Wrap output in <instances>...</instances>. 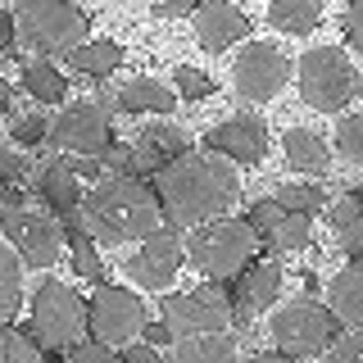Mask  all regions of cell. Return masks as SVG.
Wrapping results in <instances>:
<instances>
[{
  "instance_id": "obj_1",
  "label": "cell",
  "mask_w": 363,
  "mask_h": 363,
  "mask_svg": "<svg viewBox=\"0 0 363 363\" xmlns=\"http://www.w3.org/2000/svg\"><path fill=\"white\" fill-rule=\"evenodd\" d=\"M236 191H241V177H236L232 159L213 150H186L182 159L155 173V196L164 204V218L182 227L218 218L236 200Z\"/></svg>"
},
{
  "instance_id": "obj_2",
  "label": "cell",
  "mask_w": 363,
  "mask_h": 363,
  "mask_svg": "<svg viewBox=\"0 0 363 363\" xmlns=\"http://www.w3.org/2000/svg\"><path fill=\"white\" fill-rule=\"evenodd\" d=\"M77 223H82L96 241H105V245L145 241L150 232L164 227V204H159V196H155V182H141V177H105L82 200Z\"/></svg>"
},
{
  "instance_id": "obj_3",
  "label": "cell",
  "mask_w": 363,
  "mask_h": 363,
  "mask_svg": "<svg viewBox=\"0 0 363 363\" xmlns=\"http://www.w3.org/2000/svg\"><path fill=\"white\" fill-rule=\"evenodd\" d=\"M255 250H259V232L250 227V218H218L196 227L186 255L209 281H236L255 264Z\"/></svg>"
},
{
  "instance_id": "obj_4",
  "label": "cell",
  "mask_w": 363,
  "mask_h": 363,
  "mask_svg": "<svg viewBox=\"0 0 363 363\" xmlns=\"http://www.w3.org/2000/svg\"><path fill=\"white\" fill-rule=\"evenodd\" d=\"M14 23H18V37L45 60H55V55L68 60L77 45H86V28H91V18L73 0H18Z\"/></svg>"
},
{
  "instance_id": "obj_5",
  "label": "cell",
  "mask_w": 363,
  "mask_h": 363,
  "mask_svg": "<svg viewBox=\"0 0 363 363\" xmlns=\"http://www.w3.org/2000/svg\"><path fill=\"white\" fill-rule=\"evenodd\" d=\"M45 354H68L86 332V300L64 281H41L32 295V313L23 327Z\"/></svg>"
},
{
  "instance_id": "obj_6",
  "label": "cell",
  "mask_w": 363,
  "mask_h": 363,
  "mask_svg": "<svg viewBox=\"0 0 363 363\" xmlns=\"http://www.w3.org/2000/svg\"><path fill=\"white\" fill-rule=\"evenodd\" d=\"M0 232H5V241L18 250V259L28 268H50L64 255L60 223L32 209L18 186H0Z\"/></svg>"
},
{
  "instance_id": "obj_7",
  "label": "cell",
  "mask_w": 363,
  "mask_h": 363,
  "mask_svg": "<svg viewBox=\"0 0 363 363\" xmlns=\"http://www.w3.org/2000/svg\"><path fill=\"white\" fill-rule=\"evenodd\" d=\"M300 77V96L313 109H345L359 96V68L340 45H313L295 68Z\"/></svg>"
},
{
  "instance_id": "obj_8",
  "label": "cell",
  "mask_w": 363,
  "mask_h": 363,
  "mask_svg": "<svg viewBox=\"0 0 363 363\" xmlns=\"http://www.w3.org/2000/svg\"><path fill=\"white\" fill-rule=\"evenodd\" d=\"M336 336H340V318L332 309H323L318 300H291L286 309L272 313V340L291 359L323 354V350L336 345Z\"/></svg>"
},
{
  "instance_id": "obj_9",
  "label": "cell",
  "mask_w": 363,
  "mask_h": 363,
  "mask_svg": "<svg viewBox=\"0 0 363 363\" xmlns=\"http://www.w3.org/2000/svg\"><path fill=\"white\" fill-rule=\"evenodd\" d=\"M141 327H145L141 295L100 281V291L86 300V332H91V340L123 350V345H132V340L141 336Z\"/></svg>"
},
{
  "instance_id": "obj_10",
  "label": "cell",
  "mask_w": 363,
  "mask_h": 363,
  "mask_svg": "<svg viewBox=\"0 0 363 363\" xmlns=\"http://www.w3.org/2000/svg\"><path fill=\"white\" fill-rule=\"evenodd\" d=\"M45 141L64 155H86V159H105L113 150V123H109V105L100 100H77L68 105L60 118L50 123Z\"/></svg>"
},
{
  "instance_id": "obj_11",
  "label": "cell",
  "mask_w": 363,
  "mask_h": 363,
  "mask_svg": "<svg viewBox=\"0 0 363 363\" xmlns=\"http://www.w3.org/2000/svg\"><path fill=\"white\" fill-rule=\"evenodd\" d=\"M164 323L173 327V336H200V332H227L232 327V295H223L213 281L182 291V295H164Z\"/></svg>"
},
{
  "instance_id": "obj_12",
  "label": "cell",
  "mask_w": 363,
  "mask_h": 363,
  "mask_svg": "<svg viewBox=\"0 0 363 363\" xmlns=\"http://www.w3.org/2000/svg\"><path fill=\"white\" fill-rule=\"evenodd\" d=\"M291 77V64L286 55L277 50L272 41H250L241 55H236V68H232V82H236V96L250 100V105H264L272 100Z\"/></svg>"
},
{
  "instance_id": "obj_13",
  "label": "cell",
  "mask_w": 363,
  "mask_h": 363,
  "mask_svg": "<svg viewBox=\"0 0 363 363\" xmlns=\"http://www.w3.org/2000/svg\"><path fill=\"white\" fill-rule=\"evenodd\" d=\"M177 268H182V241H177V232H168V227L150 232L141 245H136V255H128V277L136 286H145V291L173 286Z\"/></svg>"
},
{
  "instance_id": "obj_14",
  "label": "cell",
  "mask_w": 363,
  "mask_h": 363,
  "mask_svg": "<svg viewBox=\"0 0 363 363\" xmlns=\"http://www.w3.org/2000/svg\"><path fill=\"white\" fill-rule=\"evenodd\" d=\"M204 145L213 155L232 159V164H259L268 155V128L255 113H236V118H227V123L204 132Z\"/></svg>"
},
{
  "instance_id": "obj_15",
  "label": "cell",
  "mask_w": 363,
  "mask_h": 363,
  "mask_svg": "<svg viewBox=\"0 0 363 363\" xmlns=\"http://www.w3.org/2000/svg\"><path fill=\"white\" fill-rule=\"evenodd\" d=\"M191 150V136L177 123H150L136 132V141L128 145L132 155V177H155L159 168H168L173 159H182Z\"/></svg>"
},
{
  "instance_id": "obj_16",
  "label": "cell",
  "mask_w": 363,
  "mask_h": 363,
  "mask_svg": "<svg viewBox=\"0 0 363 363\" xmlns=\"http://www.w3.org/2000/svg\"><path fill=\"white\" fill-rule=\"evenodd\" d=\"M250 227H255L259 236L268 241V250H277V255H286V250H300L309 241V213H291L281 209L277 200H259L255 209L245 213Z\"/></svg>"
},
{
  "instance_id": "obj_17",
  "label": "cell",
  "mask_w": 363,
  "mask_h": 363,
  "mask_svg": "<svg viewBox=\"0 0 363 363\" xmlns=\"http://www.w3.org/2000/svg\"><path fill=\"white\" fill-rule=\"evenodd\" d=\"M241 37H250V18L232 5V0H204L196 9V41L209 55L232 50Z\"/></svg>"
},
{
  "instance_id": "obj_18",
  "label": "cell",
  "mask_w": 363,
  "mask_h": 363,
  "mask_svg": "<svg viewBox=\"0 0 363 363\" xmlns=\"http://www.w3.org/2000/svg\"><path fill=\"white\" fill-rule=\"evenodd\" d=\"M277 291H281V268L272 264V259H255V264L232 281V309H236V318H250V313L268 309V304L277 300Z\"/></svg>"
},
{
  "instance_id": "obj_19",
  "label": "cell",
  "mask_w": 363,
  "mask_h": 363,
  "mask_svg": "<svg viewBox=\"0 0 363 363\" xmlns=\"http://www.w3.org/2000/svg\"><path fill=\"white\" fill-rule=\"evenodd\" d=\"M37 191H41V200L50 204V213L55 218H77L82 213V177L68 168V159H60V164H50L45 173L37 177Z\"/></svg>"
},
{
  "instance_id": "obj_20",
  "label": "cell",
  "mask_w": 363,
  "mask_h": 363,
  "mask_svg": "<svg viewBox=\"0 0 363 363\" xmlns=\"http://www.w3.org/2000/svg\"><path fill=\"white\" fill-rule=\"evenodd\" d=\"M118 113H173L177 109V91L155 82V77H132L128 86L113 96Z\"/></svg>"
},
{
  "instance_id": "obj_21",
  "label": "cell",
  "mask_w": 363,
  "mask_h": 363,
  "mask_svg": "<svg viewBox=\"0 0 363 363\" xmlns=\"http://www.w3.org/2000/svg\"><path fill=\"white\" fill-rule=\"evenodd\" d=\"M327 300H332V313L350 327H363V259H350L345 268L332 277L327 286Z\"/></svg>"
},
{
  "instance_id": "obj_22",
  "label": "cell",
  "mask_w": 363,
  "mask_h": 363,
  "mask_svg": "<svg viewBox=\"0 0 363 363\" xmlns=\"http://www.w3.org/2000/svg\"><path fill=\"white\" fill-rule=\"evenodd\" d=\"M173 363H236V336L232 332H200L173 340Z\"/></svg>"
},
{
  "instance_id": "obj_23",
  "label": "cell",
  "mask_w": 363,
  "mask_h": 363,
  "mask_svg": "<svg viewBox=\"0 0 363 363\" xmlns=\"http://www.w3.org/2000/svg\"><path fill=\"white\" fill-rule=\"evenodd\" d=\"M281 155H286V164L295 173H323L327 168V141L309 128H291L281 136Z\"/></svg>"
},
{
  "instance_id": "obj_24",
  "label": "cell",
  "mask_w": 363,
  "mask_h": 363,
  "mask_svg": "<svg viewBox=\"0 0 363 363\" xmlns=\"http://www.w3.org/2000/svg\"><path fill=\"white\" fill-rule=\"evenodd\" d=\"M64 241H68V259H73V272L77 277H86V281H105V264H100V255H96V236L86 232L77 218H64Z\"/></svg>"
},
{
  "instance_id": "obj_25",
  "label": "cell",
  "mask_w": 363,
  "mask_h": 363,
  "mask_svg": "<svg viewBox=\"0 0 363 363\" xmlns=\"http://www.w3.org/2000/svg\"><path fill=\"white\" fill-rule=\"evenodd\" d=\"M268 23L277 32H291V37H309L318 23H323V5L318 0H272Z\"/></svg>"
},
{
  "instance_id": "obj_26",
  "label": "cell",
  "mask_w": 363,
  "mask_h": 363,
  "mask_svg": "<svg viewBox=\"0 0 363 363\" xmlns=\"http://www.w3.org/2000/svg\"><path fill=\"white\" fill-rule=\"evenodd\" d=\"M332 227L350 259H363V196H340L332 204Z\"/></svg>"
},
{
  "instance_id": "obj_27",
  "label": "cell",
  "mask_w": 363,
  "mask_h": 363,
  "mask_svg": "<svg viewBox=\"0 0 363 363\" xmlns=\"http://www.w3.org/2000/svg\"><path fill=\"white\" fill-rule=\"evenodd\" d=\"M23 91L32 100H41V105H60L68 96V82L50 60H32V64H23Z\"/></svg>"
},
{
  "instance_id": "obj_28",
  "label": "cell",
  "mask_w": 363,
  "mask_h": 363,
  "mask_svg": "<svg viewBox=\"0 0 363 363\" xmlns=\"http://www.w3.org/2000/svg\"><path fill=\"white\" fill-rule=\"evenodd\" d=\"M68 64L77 68L82 77H109L113 68L123 64V45L118 41H86V45H77L73 55H68Z\"/></svg>"
},
{
  "instance_id": "obj_29",
  "label": "cell",
  "mask_w": 363,
  "mask_h": 363,
  "mask_svg": "<svg viewBox=\"0 0 363 363\" xmlns=\"http://www.w3.org/2000/svg\"><path fill=\"white\" fill-rule=\"evenodd\" d=\"M23 304V268H18V250L9 241H0V323L18 313Z\"/></svg>"
},
{
  "instance_id": "obj_30",
  "label": "cell",
  "mask_w": 363,
  "mask_h": 363,
  "mask_svg": "<svg viewBox=\"0 0 363 363\" xmlns=\"http://www.w3.org/2000/svg\"><path fill=\"white\" fill-rule=\"evenodd\" d=\"M277 204L291 209V213H309V218H313V213L327 204V196H323V186H313V182H281Z\"/></svg>"
},
{
  "instance_id": "obj_31",
  "label": "cell",
  "mask_w": 363,
  "mask_h": 363,
  "mask_svg": "<svg viewBox=\"0 0 363 363\" xmlns=\"http://www.w3.org/2000/svg\"><path fill=\"white\" fill-rule=\"evenodd\" d=\"M173 91L182 100H209L213 96V77L204 73V68H186V64H182L173 73Z\"/></svg>"
},
{
  "instance_id": "obj_32",
  "label": "cell",
  "mask_w": 363,
  "mask_h": 363,
  "mask_svg": "<svg viewBox=\"0 0 363 363\" xmlns=\"http://www.w3.org/2000/svg\"><path fill=\"white\" fill-rule=\"evenodd\" d=\"M336 150L350 159V164H363V113H350L336 128Z\"/></svg>"
},
{
  "instance_id": "obj_33",
  "label": "cell",
  "mask_w": 363,
  "mask_h": 363,
  "mask_svg": "<svg viewBox=\"0 0 363 363\" xmlns=\"http://www.w3.org/2000/svg\"><path fill=\"white\" fill-rule=\"evenodd\" d=\"M9 136H14L18 145H41L45 136H50V123H45L41 113H23V118L9 123Z\"/></svg>"
},
{
  "instance_id": "obj_34",
  "label": "cell",
  "mask_w": 363,
  "mask_h": 363,
  "mask_svg": "<svg viewBox=\"0 0 363 363\" xmlns=\"http://www.w3.org/2000/svg\"><path fill=\"white\" fill-rule=\"evenodd\" d=\"M5 350H9V363H41V345H37L28 332L5 327Z\"/></svg>"
},
{
  "instance_id": "obj_35",
  "label": "cell",
  "mask_w": 363,
  "mask_h": 363,
  "mask_svg": "<svg viewBox=\"0 0 363 363\" xmlns=\"http://www.w3.org/2000/svg\"><path fill=\"white\" fill-rule=\"evenodd\" d=\"M68 363H123V354L113 345H100V340H77L68 350Z\"/></svg>"
},
{
  "instance_id": "obj_36",
  "label": "cell",
  "mask_w": 363,
  "mask_h": 363,
  "mask_svg": "<svg viewBox=\"0 0 363 363\" xmlns=\"http://www.w3.org/2000/svg\"><path fill=\"white\" fill-rule=\"evenodd\" d=\"M332 363H363V327H354L350 336H336Z\"/></svg>"
},
{
  "instance_id": "obj_37",
  "label": "cell",
  "mask_w": 363,
  "mask_h": 363,
  "mask_svg": "<svg viewBox=\"0 0 363 363\" xmlns=\"http://www.w3.org/2000/svg\"><path fill=\"white\" fill-rule=\"evenodd\" d=\"M340 32H345V41L354 50H363V0H350L345 18H340Z\"/></svg>"
},
{
  "instance_id": "obj_38",
  "label": "cell",
  "mask_w": 363,
  "mask_h": 363,
  "mask_svg": "<svg viewBox=\"0 0 363 363\" xmlns=\"http://www.w3.org/2000/svg\"><path fill=\"white\" fill-rule=\"evenodd\" d=\"M23 177H28L23 159H18L14 150H5V145H0V186H23Z\"/></svg>"
},
{
  "instance_id": "obj_39",
  "label": "cell",
  "mask_w": 363,
  "mask_h": 363,
  "mask_svg": "<svg viewBox=\"0 0 363 363\" xmlns=\"http://www.w3.org/2000/svg\"><path fill=\"white\" fill-rule=\"evenodd\" d=\"M204 0H155V14L159 18H182V14H196Z\"/></svg>"
},
{
  "instance_id": "obj_40",
  "label": "cell",
  "mask_w": 363,
  "mask_h": 363,
  "mask_svg": "<svg viewBox=\"0 0 363 363\" xmlns=\"http://www.w3.org/2000/svg\"><path fill=\"white\" fill-rule=\"evenodd\" d=\"M118 354H123V363H164V359H159V350L145 345V340H132V345H123Z\"/></svg>"
},
{
  "instance_id": "obj_41",
  "label": "cell",
  "mask_w": 363,
  "mask_h": 363,
  "mask_svg": "<svg viewBox=\"0 0 363 363\" xmlns=\"http://www.w3.org/2000/svg\"><path fill=\"white\" fill-rule=\"evenodd\" d=\"M141 336H145V345H155V350H159V345H168V340H177V336H173V327H168L164 318H159V323H145V327H141Z\"/></svg>"
},
{
  "instance_id": "obj_42",
  "label": "cell",
  "mask_w": 363,
  "mask_h": 363,
  "mask_svg": "<svg viewBox=\"0 0 363 363\" xmlns=\"http://www.w3.org/2000/svg\"><path fill=\"white\" fill-rule=\"evenodd\" d=\"M14 41H18V23H14V14H5V9H0V55H5Z\"/></svg>"
},
{
  "instance_id": "obj_43",
  "label": "cell",
  "mask_w": 363,
  "mask_h": 363,
  "mask_svg": "<svg viewBox=\"0 0 363 363\" xmlns=\"http://www.w3.org/2000/svg\"><path fill=\"white\" fill-rule=\"evenodd\" d=\"M250 363H295L291 354H281V350H268V354H255Z\"/></svg>"
},
{
  "instance_id": "obj_44",
  "label": "cell",
  "mask_w": 363,
  "mask_h": 363,
  "mask_svg": "<svg viewBox=\"0 0 363 363\" xmlns=\"http://www.w3.org/2000/svg\"><path fill=\"white\" fill-rule=\"evenodd\" d=\"M9 96H14V86H9V82H5V77H0V109H5V105H9Z\"/></svg>"
},
{
  "instance_id": "obj_45",
  "label": "cell",
  "mask_w": 363,
  "mask_h": 363,
  "mask_svg": "<svg viewBox=\"0 0 363 363\" xmlns=\"http://www.w3.org/2000/svg\"><path fill=\"white\" fill-rule=\"evenodd\" d=\"M0 363H9V350H5V327H0Z\"/></svg>"
},
{
  "instance_id": "obj_46",
  "label": "cell",
  "mask_w": 363,
  "mask_h": 363,
  "mask_svg": "<svg viewBox=\"0 0 363 363\" xmlns=\"http://www.w3.org/2000/svg\"><path fill=\"white\" fill-rule=\"evenodd\" d=\"M41 363H64V359H41Z\"/></svg>"
}]
</instances>
